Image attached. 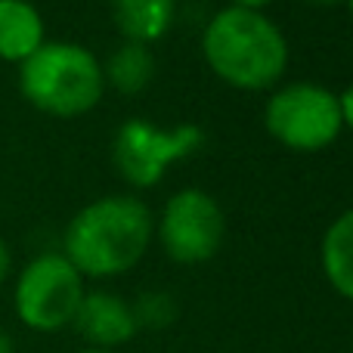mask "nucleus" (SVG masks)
<instances>
[{
	"label": "nucleus",
	"mask_w": 353,
	"mask_h": 353,
	"mask_svg": "<svg viewBox=\"0 0 353 353\" xmlns=\"http://www.w3.org/2000/svg\"><path fill=\"white\" fill-rule=\"evenodd\" d=\"M155 236V217L137 195L93 199L68 220L62 254L84 279L124 276L143 261Z\"/></svg>",
	"instance_id": "f257e3e1"
},
{
	"label": "nucleus",
	"mask_w": 353,
	"mask_h": 353,
	"mask_svg": "<svg viewBox=\"0 0 353 353\" xmlns=\"http://www.w3.org/2000/svg\"><path fill=\"white\" fill-rule=\"evenodd\" d=\"M201 56L236 90H273L288 68V41L267 12L223 6L201 31Z\"/></svg>",
	"instance_id": "f03ea898"
},
{
	"label": "nucleus",
	"mask_w": 353,
	"mask_h": 353,
	"mask_svg": "<svg viewBox=\"0 0 353 353\" xmlns=\"http://www.w3.org/2000/svg\"><path fill=\"white\" fill-rule=\"evenodd\" d=\"M19 93L43 115H87L105 93L103 62L74 41H43L19 65Z\"/></svg>",
	"instance_id": "7ed1b4c3"
},
{
	"label": "nucleus",
	"mask_w": 353,
	"mask_h": 353,
	"mask_svg": "<svg viewBox=\"0 0 353 353\" xmlns=\"http://www.w3.org/2000/svg\"><path fill=\"white\" fill-rule=\"evenodd\" d=\"M84 292V276L65 261V254L43 251L19 270L12 285V310L25 329L53 335L72 325Z\"/></svg>",
	"instance_id": "20e7f679"
},
{
	"label": "nucleus",
	"mask_w": 353,
	"mask_h": 353,
	"mask_svg": "<svg viewBox=\"0 0 353 353\" xmlns=\"http://www.w3.org/2000/svg\"><path fill=\"white\" fill-rule=\"evenodd\" d=\"M270 137L292 152H323L341 137L338 93L313 81H292L273 87L263 105Z\"/></svg>",
	"instance_id": "39448f33"
},
{
	"label": "nucleus",
	"mask_w": 353,
	"mask_h": 353,
	"mask_svg": "<svg viewBox=\"0 0 353 353\" xmlns=\"http://www.w3.org/2000/svg\"><path fill=\"white\" fill-rule=\"evenodd\" d=\"M201 143H205V130L199 124H174L161 130L146 118H128L115 130L112 161L128 186L149 189L161 183L174 161L199 152Z\"/></svg>",
	"instance_id": "423d86ee"
},
{
	"label": "nucleus",
	"mask_w": 353,
	"mask_h": 353,
	"mask_svg": "<svg viewBox=\"0 0 353 353\" xmlns=\"http://www.w3.org/2000/svg\"><path fill=\"white\" fill-rule=\"evenodd\" d=\"M165 254L180 267H199L220 251L226 236L223 208L211 192L199 186H186L174 192L161 208L155 223Z\"/></svg>",
	"instance_id": "0eeeda50"
},
{
	"label": "nucleus",
	"mask_w": 353,
	"mask_h": 353,
	"mask_svg": "<svg viewBox=\"0 0 353 353\" xmlns=\"http://www.w3.org/2000/svg\"><path fill=\"white\" fill-rule=\"evenodd\" d=\"M72 329L84 338L87 347L115 353L118 347L134 341L140 325H137L130 301H124L121 294L97 288V292H84L78 313L72 319Z\"/></svg>",
	"instance_id": "6e6552de"
},
{
	"label": "nucleus",
	"mask_w": 353,
	"mask_h": 353,
	"mask_svg": "<svg viewBox=\"0 0 353 353\" xmlns=\"http://www.w3.org/2000/svg\"><path fill=\"white\" fill-rule=\"evenodd\" d=\"M43 41V16L31 0H0V59L22 65Z\"/></svg>",
	"instance_id": "1a4fd4ad"
},
{
	"label": "nucleus",
	"mask_w": 353,
	"mask_h": 353,
	"mask_svg": "<svg viewBox=\"0 0 353 353\" xmlns=\"http://www.w3.org/2000/svg\"><path fill=\"white\" fill-rule=\"evenodd\" d=\"M109 10L124 41L149 47L171 31L176 0H109Z\"/></svg>",
	"instance_id": "9d476101"
},
{
	"label": "nucleus",
	"mask_w": 353,
	"mask_h": 353,
	"mask_svg": "<svg viewBox=\"0 0 353 353\" xmlns=\"http://www.w3.org/2000/svg\"><path fill=\"white\" fill-rule=\"evenodd\" d=\"M319 267L332 292L353 304V208L338 214L319 242Z\"/></svg>",
	"instance_id": "9b49d317"
},
{
	"label": "nucleus",
	"mask_w": 353,
	"mask_h": 353,
	"mask_svg": "<svg viewBox=\"0 0 353 353\" xmlns=\"http://www.w3.org/2000/svg\"><path fill=\"white\" fill-rule=\"evenodd\" d=\"M103 78H105V87L118 90L121 97H137V93H143L155 78L152 47L134 43V41L118 43L109 53V59L103 62Z\"/></svg>",
	"instance_id": "f8f14e48"
},
{
	"label": "nucleus",
	"mask_w": 353,
	"mask_h": 353,
	"mask_svg": "<svg viewBox=\"0 0 353 353\" xmlns=\"http://www.w3.org/2000/svg\"><path fill=\"white\" fill-rule=\"evenodd\" d=\"M130 307L140 329H168L176 319V301L168 292H143Z\"/></svg>",
	"instance_id": "ddd939ff"
},
{
	"label": "nucleus",
	"mask_w": 353,
	"mask_h": 353,
	"mask_svg": "<svg viewBox=\"0 0 353 353\" xmlns=\"http://www.w3.org/2000/svg\"><path fill=\"white\" fill-rule=\"evenodd\" d=\"M338 109H341V124L347 130H353V84L347 90L338 93Z\"/></svg>",
	"instance_id": "4468645a"
},
{
	"label": "nucleus",
	"mask_w": 353,
	"mask_h": 353,
	"mask_svg": "<svg viewBox=\"0 0 353 353\" xmlns=\"http://www.w3.org/2000/svg\"><path fill=\"white\" fill-rule=\"evenodd\" d=\"M10 276H12V251H10V245H6V239L0 236V285H3Z\"/></svg>",
	"instance_id": "2eb2a0df"
},
{
	"label": "nucleus",
	"mask_w": 353,
	"mask_h": 353,
	"mask_svg": "<svg viewBox=\"0 0 353 353\" xmlns=\"http://www.w3.org/2000/svg\"><path fill=\"white\" fill-rule=\"evenodd\" d=\"M270 3L273 0H230V6H242V10H257V12H263Z\"/></svg>",
	"instance_id": "dca6fc26"
},
{
	"label": "nucleus",
	"mask_w": 353,
	"mask_h": 353,
	"mask_svg": "<svg viewBox=\"0 0 353 353\" xmlns=\"http://www.w3.org/2000/svg\"><path fill=\"white\" fill-rule=\"evenodd\" d=\"M0 353H16V341L6 329H0Z\"/></svg>",
	"instance_id": "f3484780"
},
{
	"label": "nucleus",
	"mask_w": 353,
	"mask_h": 353,
	"mask_svg": "<svg viewBox=\"0 0 353 353\" xmlns=\"http://www.w3.org/2000/svg\"><path fill=\"white\" fill-rule=\"evenodd\" d=\"M307 3H316V6H338V3H344V0H307Z\"/></svg>",
	"instance_id": "a211bd4d"
},
{
	"label": "nucleus",
	"mask_w": 353,
	"mask_h": 353,
	"mask_svg": "<svg viewBox=\"0 0 353 353\" xmlns=\"http://www.w3.org/2000/svg\"><path fill=\"white\" fill-rule=\"evenodd\" d=\"M78 353H112V350H99V347H84V350H78Z\"/></svg>",
	"instance_id": "6ab92c4d"
},
{
	"label": "nucleus",
	"mask_w": 353,
	"mask_h": 353,
	"mask_svg": "<svg viewBox=\"0 0 353 353\" xmlns=\"http://www.w3.org/2000/svg\"><path fill=\"white\" fill-rule=\"evenodd\" d=\"M344 3H347V10H350V16H353V0H344Z\"/></svg>",
	"instance_id": "aec40b11"
}]
</instances>
